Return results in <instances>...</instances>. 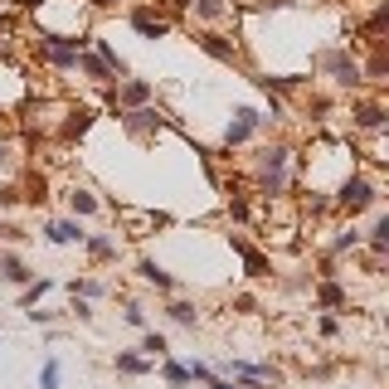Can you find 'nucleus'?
<instances>
[{
	"label": "nucleus",
	"instance_id": "nucleus-14",
	"mask_svg": "<svg viewBox=\"0 0 389 389\" xmlns=\"http://www.w3.org/2000/svg\"><path fill=\"white\" fill-rule=\"evenodd\" d=\"M88 127H93V108H73L68 122H63V137H83Z\"/></svg>",
	"mask_w": 389,
	"mask_h": 389
},
{
	"label": "nucleus",
	"instance_id": "nucleus-7",
	"mask_svg": "<svg viewBox=\"0 0 389 389\" xmlns=\"http://www.w3.org/2000/svg\"><path fill=\"white\" fill-rule=\"evenodd\" d=\"M73 68H83L93 83H112V78H117V73H112V68H108L98 54H78V58H73Z\"/></svg>",
	"mask_w": 389,
	"mask_h": 389
},
{
	"label": "nucleus",
	"instance_id": "nucleus-4",
	"mask_svg": "<svg viewBox=\"0 0 389 389\" xmlns=\"http://www.w3.org/2000/svg\"><path fill=\"white\" fill-rule=\"evenodd\" d=\"M321 68L331 73L336 83H356V78H361V68H356V58L346 54V49H331V54H321Z\"/></svg>",
	"mask_w": 389,
	"mask_h": 389
},
{
	"label": "nucleus",
	"instance_id": "nucleus-15",
	"mask_svg": "<svg viewBox=\"0 0 389 389\" xmlns=\"http://www.w3.org/2000/svg\"><path fill=\"white\" fill-rule=\"evenodd\" d=\"M117 370H122V375H146L151 361H146V356H132V351H117Z\"/></svg>",
	"mask_w": 389,
	"mask_h": 389
},
{
	"label": "nucleus",
	"instance_id": "nucleus-5",
	"mask_svg": "<svg viewBox=\"0 0 389 389\" xmlns=\"http://www.w3.org/2000/svg\"><path fill=\"white\" fill-rule=\"evenodd\" d=\"M146 98H151V83H146V78H122V83H117V108H141Z\"/></svg>",
	"mask_w": 389,
	"mask_h": 389
},
{
	"label": "nucleus",
	"instance_id": "nucleus-13",
	"mask_svg": "<svg viewBox=\"0 0 389 389\" xmlns=\"http://www.w3.org/2000/svg\"><path fill=\"white\" fill-rule=\"evenodd\" d=\"M0 278L5 282H29V268L15 258V253H0Z\"/></svg>",
	"mask_w": 389,
	"mask_h": 389
},
{
	"label": "nucleus",
	"instance_id": "nucleus-2",
	"mask_svg": "<svg viewBox=\"0 0 389 389\" xmlns=\"http://www.w3.org/2000/svg\"><path fill=\"white\" fill-rule=\"evenodd\" d=\"M122 127H127L132 137H146V132H161V127H166V112H161V108H146V103H141V108H132L127 117H122Z\"/></svg>",
	"mask_w": 389,
	"mask_h": 389
},
{
	"label": "nucleus",
	"instance_id": "nucleus-16",
	"mask_svg": "<svg viewBox=\"0 0 389 389\" xmlns=\"http://www.w3.org/2000/svg\"><path fill=\"white\" fill-rule=\"evenodd\" d=\"M166 311H170V321H175V326H194V321H199V311H194V302H170Z\"/></svg>",
	"mask_w": 389,
	"mask_h": 389
},
{
	"label": "nucleus",
	"instance_id": "nucleus-21",
	"mask_svg": "<svg viewBox=\"0 0 389 389\" xmlns=\"http://www.w3.org/2000/svg\"><path fill=\"white\" fill-rule=\"evenodd\" d=\"M49 287H54V282H49V278L29 282V287H25V297H20V306H34V302H39V297H44V292H49Z\"/></svg>",
	"mask_w": 389,
	"mask_h": 389
},
{
	"label": "nucleus",
	"instance_id": "nucleus-9",
	"mask_svg": "<svg viewBox=\"0 0 389 389\" xmlns=\"http://www.w3.org/2000/svg\"><path fill=\"white\" fill-rule=\"evenodd\" d=\"M83 244H88V258H98V263H108L112 253H117V239H112V234H83Z\"/></svg>",
	"mask_w": 389,
	"mask_h": 389
},
{
	"label": "nucleus",
	"instance_id": "nucleus-30",
	"mask_svg": "<svg viewBox=\"0 0 389 389\" xmlns=\"http://www.w3.org/2000/svg\"><path fill=\"white\" fill-rule=\"evenodd\" d=\"M93 5H112V0H93Z\"/></svg>",
	"mask_w": 389,
	"mask_h": 389
},
{
	"label": "nucleus",
	"instance_id": "nucleus-6",
	"mask_svg": "<svg viewBox=\"0 0 389 389\" xmlns=\"http://www.w3.org/2000/svg\"><path fill=\"white\" fill-rule=\"evenodd\" d=\"M199 49H204L209 58H219V63H234V58H239L234 39H224V34H204V39H199Z\"/></svg>",
	"mask_w": 389,
	"mask_h": 389
},
{
	"label": "nucleus",
	"instance_id": "nucleus-29",
	"mask_svg": "<svg viewBox=\"0 0 389 389\" xmlns=\"http://www.w3.org/2000/svg\"><path fill=\"white\" fill-rule=\"evenodd\" d=\"M15 5H25V10H34V5H39V0H15Z\"/></svg>",
	"mask_w": 389,
	"mask_h": 389
},
{
	"label": "nucleus",
	"instance_id": "nucleus-28",
	"mask_svg": "<svg viewBox=\"0 0 389 389\" xmlns=\"http://www.w3.org/2000/svg\"><path fill=\"white\" fill-rule=\"evenodd\" d=\"M10 156H15V151H10V146L0 141V166H10Z\"/></svg>",
	"mask_w": 389,
	"mask_h": 389
},
{
	"label": "nucleus",
	"instance_id": "nucleus-22",
	"mask_svg": "<svg viewBox=\"0 0 389 389\" xmlns=\"http://www.w3.org/2000/svg\"><path fill=\"white\" fill-rule=\"evenodd\" d=\"M166 385H175V389H180V385H190V370H185L180 361H166Z\"/></svg>",
	"mask_w": 389,
	"mask_h": 389
},
{
	"label": "nucleus",
	"instance_id": "nucleus-27",
	"mask_svg": "<svg viewBox=\"0 0 389 389\" xmlns=\"http://www.w3.org/2000/svg\"><path fill=\"white\" fill-rule=\"evenodd\" d=\"M127 326H146V311L141 306H127Z\"/></svg>",
	"mask_w": 389,
	"mask_h": 389
},
{
	"label": "nucleus",
	"instance_id": "nucleus-25",
	"mask_svg": "<svg viewBox=\"0 0 389 389\" xmlns=\"http://www.w3.org/2000/svg\"><path fill=\"white\" fill-rule=\"evenodd\" d=\"M346 249H361V234H356V229H346V234L331 244V253H346Z\"/></svg>",
	"mask_w": 389,
	"mask_h": 389
},
{
	"label": "nucleus",
	"instance_id": "nucleus-17",
	"mask_svg": "<svg viewBox=\"0 0 389 389\" xmlns=\"http://www.w3.org/2000/svg\"><path fill=\"white\" fill-rule=\"evenodd\" d=\"M141 351H146L151 361H166V356H170V346H166V336H161V331H146V341H141Z\"/></svg>",
	"mask_w": 389,
	"mask_h": 389
},
{
	"label": "nucleus",
	"instance_id": "nucleus-19",
	"mask_svg": "<svg viewBox=\"0 0 389 389\" xmlns=\"http://www.w3.org/2000/svg\"><path fill=\"white\" fill-rule=\"evenodd\" d=\"M370 249H375V253H389V219H385V214H380V219H375V229H370Z\"/></svg>",
	"mask_w": 389,
	"mask_h": 389
},
{
	"label": "nucleus",
	"instance_id": "nucleus-18",
	"mask_svg": "<svg viewBox=\"0 0 389 389\" xmlns=\"http://www.w3.org/2000/svg\"><path fill=\"white\" fill-rule=\"evenodd\" d=\"M132 25H137L146 39H161V34H166V25H161V20H151L146 10H137V15H132Z\"/></svg>",
	"mask_w": 389,
	"mask_h": 389
},
{
	"label": "nucleus",
	"instance_id": "nucleus-11",
	"mask_svg": "<svg viewBox=\"0 0 389 389\" xmlns=\"http://www.w3.org/2000/svg\"><path fill=\"white\" fill-rule=\"evenodd\" d=\"M234 249L244 253V268H249L253 278H268V258H263V253H258V249H249V244H244L239 234H234Z\"/></svg>",
	"mask_w": 389,
	"mask_h": 389
},
{
	"label": "nucleus",
	"instance_id": "nucleus-23",
	"mask_svg": "<svg viewBox=\"0 0 389 389\" xmlns=\"http://www.w3.org/2000/svg\"><path fill=\"white\" fill-rule=\"evenodd\" d=\"M316 297H321V306H341V302H346V292H341L336 282H321V292H316Z\"/></svg>",
	"mask_w": 389,
	"mask_h": 389
},
{
	"label": "nucleus",
	"instance_id": "nucleus-24",
	"mask_svg": "<svg viewBox=\"0 0 389 389\" xmlns=\"http://www.w3.org/2000/svg\"><path fill=\"white\" fill-rule=\"evenodd\" d=\"M194 10H199L204 20H219V15H224V0H194Z\"/></svg>",
	"mask_w": 389,
	"mask_h": 389
},
{
	"label": "nucleus",
	"instance_id": "nucleus-3",
	"mask_svg": "<svg viewBox=\"0 0 389 389\" xmlns=\"http://www.w3.org/2000/svg\"><path fill=\"white\" fill-rule=\"evenodd\" d=\"M263 122H268V117H263V112H253V108H239L234 112V122H229V146H244V141L253 137V132H258V127H263Z\"/></svg>",
	"mask_w": 389,
	"mask_h": 389
},
{
	"label": "nucleus",
	"instance_id": "nucleus-1",
	"mask_svg": "<svg viewBox=\"0 0 389 389\" xmlns=\"http://www.w3.org/2000/svg\"><path fill=\"white\" fill-rule=\"evenodd\" d=\"M336 204L351 209V214H361V209H375V204H380V190H375L365 175H351V180L341 185V194H336Z\"/></svg>",
	"mask_w": 389,
	"mask_h": 389
},
{
	"label": "nucleus",
	"instance_id": "nucleus-12",
	"mask_svg": "<svg viewBox=\"0 0 389 389\" xmlns=\"http://www.w3.org/2000/svg\"><path fill=\"white\" fill-rule=\"evenodd\" d=\"M356 127L380 132V127H385V108H380V103H361V108H356Z\"/></svg>",
	"mask_w": 389,
	"mask_h": 389
},
{
	"label": "nucleus",
	"instance_id": "nucleus-8",
	"mask_svg": "<svg viewBox=\"0 0 389 389\" xmlns=\"http://www.w3.org/2000/svg\"><path fill=\"white\" fill-rule=\"evenodd\" d=\"M141 278L151 282V287H161V292H170V287H175V278H170L166 268H161V263H156V258H141V268H137Z\"/></svg>",
	"mask_w": 389,
	"mask_h": 389
},
{
	"label": "nucleus",
	"instance_id": "nucleus-26",
	"mask_svg": "<svg viewBox=\"0 0 389 389\" xmlns=\"http://www.w3.org/2000/svg\"><path fill=\"white\" fill-rule=\"evenodd\" d=\"M209 389H258L253 380H204Z\"/></svg>",
	"mask_w": 389,
	"mask_h": 389
},
{
	"label": "nucleus",
	"instance_id": "nucleus-20",
	"mask_svg": "<svg viewBox=\"0 0 389 389\" xmlns=\"http://www.w3.org/2000/svg\"><path fill=\"white\" fill-rule=\"evenodd\" d=\"M68 204H73V214H93V209H98V199H93L88 190H73V194H68Z\"/></svg>",
	"mask_w": 389,
	"mask_h": 389
},
{
	"label": "nucleus",
	"instance_id": "nucleus-10",
	"mask_svg": "<svg viewBox=\"0 0 389 389\" xmlns=\"http://www.w3.org/2000/svg\"><path fill=\"white\" fill-rule=\"evenodd\" d=\"M44 239H49V244H83V234H78V224H73V219L49 224V229H44Z\"/></svg>",
	"mask_w": 389,
	"mask_h": 389
}]
</instances>
